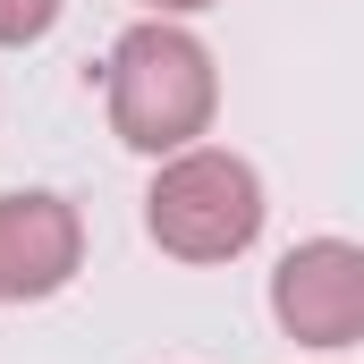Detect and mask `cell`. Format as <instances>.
<instances>
[{
    "instance_id": "6da1fadb",
    "label": "cell",
    "mask_w": 364,
    "mask_h": 364,
    "mask_svg": "<svg viewBox=\"0 0 364 364\" xmlns=\"http://www.w3.org/2000/svg\"><path fill=\"white\" fill-rule=\"evenodd\" d=\"M102 102H110V136L127 153L170 161V153L212 136V119H220V68H212L203 34H186L178 17H144V26H127L110 43Z\"/></svg>"
},
{
    "instance_id": "3957f363",
    "label": "cell",
    "mask_w": 364,
    "mask_h": 364,
    "mask_svg": "<svg viewBox=\"0 0 364 364\" xmlns=\"http://www.w3.org/2000/svg\"><path fill=\"white\" fill-rule=\"evenodd\" d=\"M272 314L296 348H356L364 339V246L356 237H305L272 272Z\"/></svg>"
},
{
    "instance_id": "5b68a950",
    "label": "cell",
    "mask_w": 364,
    "mask_h": 364,
    "mask_svg": "<svg viewBox=\"0 0 364 364\" xmlns=\"http://www.w3.org/2000/svg\"><path fill=\"white\" fill-rule=\"evenodd\" d=\"M60 9H68V0H0V51L43 43V34L60 26Z\"/></svg>"
},
{
    "instance_id": "277c9868",
    "label": "cell",
    "mask_w": 364,
    "mask_h": 364,
    "mask_svg": "<svg viewBox=\"0 0 364 364\" xmlns=\"http://www.w3.org/2000/svg\"><path fill=\"white\" fill-rule=\"evenodd\" d=\"M85 272V220L51 186L0 195V305H43Z\"/></svg>"
},
{
    "instance_id": "7a4b0ae2",
    "label": "cell",
    "mask_w": 364,
    "mask_h": 364,
    "mask_svg": "<svg viewBox=\"0 0 364 364\" xmlns=\"http://www.w3.org/2000/svg\"><path fill=\"white\" fill-rule=\"evenodd\" d=\"M263 178L246 153H220V144H186L170 153L153 186H144V229L161 255L178 263H237L255 237H263Z\"/></svg>"
},
{
    "instance_id": "8992f818",
    "label": "cell",
    "mask_w": 364,
    "mask_h": 364,
    "mask_svg": "<svg viewBox=\"0 0 364 364\" xmlns=\"http://www.w3.org/2000/svg\"><path fill=\"white\" fill-rule=\"evenodd\" d=\"M153 17H195V9H220V0H144Z\"/></svg>"
}]
</instances>
